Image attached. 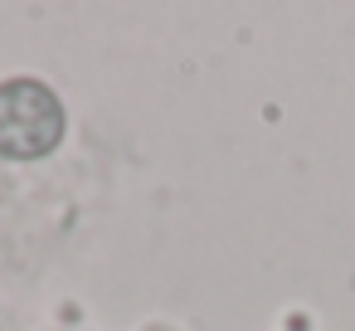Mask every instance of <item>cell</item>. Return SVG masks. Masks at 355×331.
I'll return each mask as SVG.
<instances>
[{"instance_id":"cell-1","label":"cell","mask_w":355,"mask_h":331,"mask_svg":"<svg viewBox=\"0 0 355 331\" xmlns=\"http://www.w3.org/2000/svg\"><path fill=\"white\" fill-rule=\"evenodd\" d=\"M69 132V112L59 93L40 78L0 83V156L6 161H44Z\"/></svg>"}]
</instances>
